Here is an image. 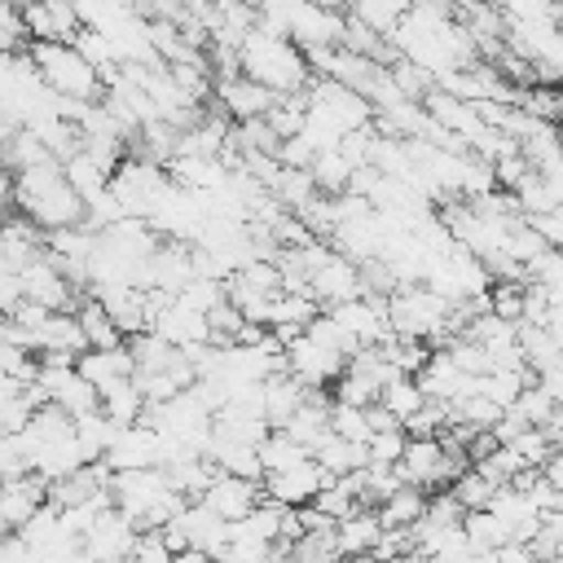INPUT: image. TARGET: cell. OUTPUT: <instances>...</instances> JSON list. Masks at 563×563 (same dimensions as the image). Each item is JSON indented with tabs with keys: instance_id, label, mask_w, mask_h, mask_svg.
Returning <instances> with one entry per match:
<instances>
[{
	"instance_id": "obj_1",
	"label": "cell",
	"mask_w": 563,
	"mask_h": 563,
	"mask_svg": "<svg viewBox=\"0 0 563 563\" xmlns=\"http://www.w3.org/2000/svg\"><path fill=\"white\" fill-rule=\"evenodd\" d=\"M238 70L251 75L255 84H264L268 92H295L308 84V62H303V48L290 40V35H273L264 31L260 22L246 26L242 44H238Z\"/></svg>"
},
{
	"instance_id": "obj_2",
	"label": "cell",
	"mask_w": 563,
	"mask_h": 563,
	"mask_svg": "<svg viewBox=\"0 0 563 563\" xmlns=\"http://www.w3.org/2000/svg\"><path fill=\"white\" fill-rule=\"evenodd\" d=\"M26 57L35 62L40 79L48 92L57 97H79V101H97L101 97V79H97V66L75 48V44H62V40H31L26 44Z\"/></svg>"
},
{
	"instance_id": "obj_3",
	"label": "cell",
	"mask_w": 563,
	"mask_h": 563,
	"mask_svg": "<svg viewBox=\"0 0 563 563\" xmlns=\"http://www.w3.org/2000/svg\"><path fill=\"white\" fill-rule=\"evenodd\" d=\"M110 194L123 202V211L128 216H145L150 211V202H154V194L167 185V172L158 167V163H150V158H141V154H123L114 167H110Z\"/></svg>"
},
{
	"instance_id": "obj_4",
	"label": "cell",
	"mask_w": 563,
	"mask_h": 563,
	"mask_svg": "<svg viewBox=\"0 0 563 563\" xmlns=\"http://www.w3.org/2000/svg\"><path fill=\"white\" fill-rule=\"evenodd\" d=\"M172 484H167V475H163V466H132V471H114L110 475V497H114V506L141 528V519H145V510L167 493Z\"/></svg>"
},
{
	"instance_id": "obj_5",
	"label": "cell",
	"mask_w": 563,
	"mask_h": 563,
	"mask_svg": "<svg viewBox=\"0 0 563 563\" xmlns=\"http://www.w3.org/2000/svg\"><path fill=\"white\" fill-rule=\"evenodd\" d=\"M18 282H22V299H35L44 308H75V282L48 260V251H35L22 268H18Z\"/></svg>"
},
{
	"instance_id": "obj_6",
	"label": "cell",
	"mask_w": 563,
	"mask_h": 563,
	"mask_svg": "<svg viewBox=\"0 0 563 563\" xmlns=\"http://www.w3.org/2000/svg\"><path fill=\"white\" fill-rule=\"evenodd\" d=\"M330 479H334L330 471H321L312 457H303V462H290V466H282V471H264L260 493L273 497L277 506H303V501H312V493H317L321 484H330Z\"/></svg>"
},
{
	"instance_id": "obj_7",
	"label": "cell",
	"mask_w": 563,
	"mask_h": 563,
	"mask_svg": "<svg viewBox=\"0 0 563 563\" xmlns=\"http://www.w3.org/2000/svg\"><path fill=\"white\" fill-rule=\"evenodd\" d=\"M132 541H136V523L119 506H106V510H97L92 528L79 537V554H88V559H128Z\"/></svg>"
},
{
	"instance_id": "obj_8",
	"label": "cell",
	"mask_w": 563,
	"mask_h": 563,
	"mask_svg": "<svg viewBox=\"0 0 563 563\" xmlns=\"http://www.w3.org/2000/svg\"><path fill=\"white\" fill-rule=\"evenodd\" d=\"M343 361H347V356H339L334 347L317 343L312 334H299V339L286 343V369H290L303 387H325V383H334L339 369H343Z\"/></svg>"
},
{
	"instance_id": "obj_9",
	"label": "cell",
	"mask_w": 563,
	"mask_h": 563,
	"mask_svg": "<svg viewBox=\"0 0 563 563\" xmlns=\"http://www.w3.org/2000/svg\"><path fill=\"white\" fill-rule=\"evenodd\" d=\"M308 295L330 308V303H343V299H356L361 295V277H356V260L330 251L317 268H308Z\"/></svg>"
},
{
	"instance_id": "obj_10",
	"label": "cell",
	"mask_w": 563,
	"mask_h": 563,
	"mask_svg": "<svg viewBox=\"0 0 563 563\" xmlns=\"http://www.w3.org/2000/svg\"><path fill=\"white\" fill-rule=\"evenodd\" d=\"M101 462L110 471H132V466H158V431L145 422H128L114 431V440L106 444Z\"/></svg>"
},
{
	"instance_id": "obj_11",
	"label": "cell",
	"mask_w": 563,
	"mask_h": 563,
	"mask_svg": "<svg viewBox=\"0 0 563 563\" xmlns=\"http://www.w3.org/2000/svg\"><path fill=\"white\" fill-rule=\"evenodd\" d=\"M211 92H216V106L229 114V119H251V114H264L273 101H277V92H268L264 84H255L251 75H229V79H216L211 84Z\"/></svg>"
},
{
	"instance_id": "obj_12",
	"label": "cell",
	"mask_w": 563,
	"mask_h": 563,
	"mask_svg": "<svg viewBox=\"0 0 563 563\" xmlns=\"http://www.w3.org/2000/svg\"><path fill=\"white\" fill-rule=\"evenodd\" d=\"M198 501L207 510H216L220 519H238V515H246L260 501V484L255 479H242V475H229V471H216Z\"/></svg>"
},
{
	"instance_id": "obj_13",
	"label": "cell",
	"mask_w": 563,
	"mask_h": 563,
	"mask_svg": "<svg viewBox=\"0 0 563 563\" xmlns=\"http://www.w3.org/2000/svg\"><path fill=\"white\" fill-rule=\"evenodd\" d=\"M339 31H343V13L339 9H325L317 0H303L286 35L299 48H321V44H339Z\"/></svg>"
},
{
	"instance_id": "obj_14",
	"label": "cell",
	"mask_w": 563,
	"mask_h": 563,
	"mask_svg": "<svg viewBox=\"0 0 563 563\" xmlns=\"http://www.w3.org/2000/svg\"><path fill=\"white\" fill-rule=\"evenodd\" d=\"M282 431H286V435H295V440H299V444H308V449L330 431V400L321 396V387H308V391H303V400L286 413Z\"/></svg>"
},
{
	"instance_id": "obj_15",
	"label": "cell",
	"mask_w": 563,
	"mask_h": 563,
	"mask_svg": "<svg viewBox=\"0 0 563 563\" xmlns=\"http://www.w3.org/2000/svg\"><path fill=\"white\" fill-rule=\"evenodd\" d=\"M75 369H79L92 387H106V383H114V378H128V374L136 369V361H132L128 343H114V347H84V352L75 356Z\"/></svg>"
},
{
	"instance_id": "obj_16",
	"label": "cell",
	"mask_w": 563,
	"mask_h": 563,
	"mask_svg": "<svg viewBox=\"0 0 563 563\" xmlns=\"http://www.w3.org/2000/svg\"><path fill=\"white\" fill-rule=\"evenodd\" d=\"M303 391H308V387H303L290 369H277V374L260 378V413H264V422H268V427H282L286 413L303 400Z\"/></svg>"
},
{
	"instance_id": "obj_17",
	"label": "cell",
	"mask_w": 563,
	"mask_h": 563,
	"mask_svg": "<svg viewBox=\"0 0 563 563\" xmlns=\"http://www.w3.org/2000/svg\"><path fill=\"white\" fill-rule=\"evenodd\" d=\"M383 523L374 515V506H356L347 510L343 519H334V541H339V554H369V545L378 541Z\"/></svg>"
},
{
	"instance_id": "obj_18",
	"label": "cell",
	"mask_w": 563,
	"mask_h": 563,
	"mask_svg": "<svg viewBox=\"0 0 563 563\" xmlns=\"http://www.w3.org/2000/svg\"><path fill=\"white\" fill-rule=\"evenodd\" d=\"M97 409H101L110 422L128 427V422H141L145 396H141V387H136V383H132V374H128V378H114V383L97 387Z\"/></svg>"
},
{
	"instance_id": "obj_19",
	"label": "cell",
	"mask_w": 563,
	"mask_h": 563,
	"mask_svg": "<svg viewBox=\"0 0 563 563\" xmlns=\"http://www.w3.org/2000/svg\"><path fill=\"white\" fill-rule=\"evenodd\" d=\"M207 457L216 462V471H229V475H242V479H264V466H260V453L255 444H242V440H224L211 431V444H207Z\"/></svg>"
},
{
	"instance_id": "obj_20",
	"label": "cell",
	"mask_w": 563,
	"mask_h": 563,
	"mask_svg": "<svg viewBox=\"0 0 563 563\" xmlns=\"http://www.w3.org/2000/svg\"><path fill=\"white\" fill-rule=\"evenodd\" d=\"M308 453H312V462H317L321 471H330V475H343V471L365 466V440H343V435H334V431H325Z\"/></svg>"
},
{
	"instance_id": "obj_21",
	"label": "cell",
	"mask_w": 563,
	"mask_h": 563,
	"mask_svg": "<svg viewBox=\"0 0 563 563\" xmlns=\"http://www.w3.org/2000/svg\"><path fill=\"white\" fill-rule=\"evenodd\" d=\"M422 506H427V488H418V484H396V488L374 506V515H378L383 528H409V523L422 515Z\"/></svg>"
},
{
	"instance_id": "obj_22",
	"label": "cell",
	"mask_w": 563,
	"mask_h": 563,
	"mask_svg": "<svg viewBox=\"0 0 563 563\" xmlns=\"http://www.w3.org/2000/svg\"><path fill=\"white\" fill-rule=\"evenodd\" d=\"M255 453H260V466H264V471H282V466H290V462L312 457V453H308V444H299V440H295V435H286L282 427H268V431H264V440L255 444Z\"/></svg>"
},
{
	"instance_id": "obj_23",
	"label": "cell",
	"mask_w": 563,
	"mask_h": 563,
	"mask_svg": "<svg viewBox=\"0 0 563 563\" xmlns=\"http://www.w3.org/2000/svg\"><path fill=\"white\" fill-rule=\"evenodd\" d=\"M62 176H66V185L79 194V202H84V198H92V194H101V189H106V180H110V172H106V167H97L84 150H75L70 158H62Z\"/></svg>"
},
{
	"instance_id": "obj_24",
	"label": "cell",
	"mask_w": 563,
	"mask_h": 563,
	"mask_svg": "<svg viewBox=\"0 0 563 563\" xmlns=\"http://www.w3.org/2000/svg\"><path fill=\"white\" fill-rule=\"evenodd\" d=\"M427 396H422V387L413 383V374H396V378H387L383 387H378V405L400 422V418H409L418 405H422Z\"/></svg>"
},
{
	"instance_id": "obj_25",
	"label": "cell",
	"mask_w": 563,
	"mask_h": 563,
	"mask_svg": "<svg viewBox=\"0 0 563 563\" xmlns=\"http://www.w3.org/2000/svg\"><path fill=\"white\" fill-rule=\"evenodd\" d=\"M114 431H119V422H110L101 409H88V413L75 418V440H79V449H84L88 462L106 453V444L114 440Z\"/></svg>"
},
{
	"instance_id": "obj_26",
	"label": "cell",
	"mask_w": 563,
	"mask_h": 563,
	"mask_svg": "<svg viewBox=\"0 0 563 563\" xmlns=\"http://www.w3.org/2000/svg\"><path fill=\"white\" fill-rule=\"evenodd\" d=\"M493 488H497V484H493L484 471H475L471 462H466V466H462V471L449 479V493L457 497V506H462V510H479V506H488Z\"/></svg>"
},
{
	"instance_id": "obj_27",
	"label": "cell",
	"mask_w": 563,
	"mask_h": 563,
	"mask_svg": "<svg viewBox=\"0 0 563 563\" xmlns=\"http://www.w3.org/2000/svg\"><path fill=\"white\" fill-rule=\"evenodd\" d=\"M308 172H312V185L321 189V194H339L343 185H347V172H352V163L330 145V150H317L312 154V163H308Z\"/></svg>"
},
{
	"instance_id": "obj_28",
	"label": "cell",
	"mask_w": 563,
	"mask_h": 563,
	"mask_svg": "<svg viewBox=\"0 0 563 563\" xmlns=\"http://www.w3.org/2000/svg\"><path fill=\"white\" fill-rule=\"evenodd\" d=\"M405 9H409V0H347V13L361 18L365 26H374L378 35H387Z\"/></svg>"
},
{
	"instance_id": "obj_29",
	"label": "cell",
	"mask_w": 563,
	"mask_h": 563,
	"mask_svg": "<svg viewBox=\"0 0 563 563\" xmlns=\"http://www.w3.org/2000/svg\"><path fill=\"white\" fill-rule=\"evenodd\" d=\"M510 409H515V413H519L528 427H541V422H545V418L559 409V400H554V396H545V391H541V387L528 378V383L519 387V396L510 400Z\"/></svg>"
},
{
	"instance_id": "obj_30",
	"label": "cell",
	"mask_w": 563,
	"mask_h": 563,
	"mask_svg": "<svg viewBox=\"0 0 563 563\" xmlns=\"http://www.w3.org/2000/svg\"><path fill=\"white\" fill-rule=\"evenodd\" d=\"M286 554H290V559H308V563H317V559H339L334 528H325V532L303 528L299 537H290V550H286Z\"/></svg>"
},
{
	"instance_id": "obj_31",
	"label": "cell",
	"mask_w": 563,
	"mask_h": 563,
	"mask_svg": "<svg viewBox=\"0 0 563 563\" xmlns=\"http://www.w3.org/2000/svg\"><path fill=\"white\" fill-rule=\"evenodd\" d=\"M400 449H405V431L400 427H378V431L365 435V462L369 466H396Z\"/></svg>"
},
{
	"instance_id": "obj_32",
	"label": "cell",
	"mask_w": 563,
	"mask_h": 563,
	"mask_svg": "<svg viewBox=\"0 0 563 563\" xmlns=\"http://www.w3.org/2000/svg\"><path fill=\"white\" fill-rule=\"evenodd\" d=\"M176 299L185 303V308H194V312H211L220 299H224V282H216V277H189L180 290H176Z\"/></svg>"
},
{
	"instance_id": "obj_33",
	"label": "cell",
	"mask_w": 563,
	"mask_h": 563,
	"mask_svg": "<svg viewBox=\"0 0 563 563\" xmlns=\"http://www.w3.org/2000/svg\"><path fill=\"white\" fill-rule=\"evenodd\" d=\"M303 334H312L317 343H325V347H334L339 356H352V352L361 347V343H356V339H352V334H347V330H343V325H339V321H334L330 312H317V317H312V321L303 325Z\"/></svg>"
},
{
	"instance_id": "obj_34",
	"label": "cell",
	"mask_w": 563,
	"mask_h": 563,
	"mask_svg": "<svg viewBox=\"0 0 563 563\" xmlns=\"http://www.w3.org/2000/svg\"><path fill=\"white\" fill-rule=\"evenodd\" d=\"M330 431L343 440H365L369 422H365V405H347V400H330Z\"/></svg>"
},
{
	"instance_id": "obj_35",
	"label": "cell",
	"mask_w": 563,
	"mask_h": 563,
	"mask_svg": "<svg viewBox=\"0 0 563 563\" xmlns=\"http://www.w3.org/2000/svg\"><path fill=\"white\" fill-rule=\"evenodd\" d=\"M387 75H391V84H396L409 101H418V97L431 88V75H427L418 62H409V57H391V62H387Z\"/></svg>"
},
{
	"instance_id": "obj_36",
	"label": "cell",
	"mask_w": 563,
	"mask_h": 563,
	"mask_svg": "<svg viewBox=\"0 0 563 563\" xmlns=\"http://www.w3.org/2000/svg\"><path fill=\"white\" fill-rule=\"evenodd\" d=\"M251 4H255V22H260L264 31H273V35H286L303 0H251Z\"/></svg>"
},
{
	"instance_id": "obj_37",
	"label": "cell",
	"mask_w": 563,
	"mask_h": 563,
	"mask_svg": "<svg viewBox=\"0 0 563 563\" xmlns=\"http://www.w3.org/2000/svg\"><path fill=\"white\" fill-rule=\"evenodd\" d=\"M488 167H493V180H497V189H515V185H519V180L528 176V167H532V163H528V158H523L519 150H510V154L493 158Z\"/></svg>"
},
{
	"instance_id": "obj_38",
	"label": "cell",
	"mask_w": 563,
	"mask_h": 563,
	"mask_svg": "<svg viewBox=\"0 0 563 563\" xmlns=\"http://www.w3.org/2000/svg\"><path fill=\"white\" fill-rule=\"evenodd\" d=\"M523 224L545 242V246H559L563 242V220H559V207H545V211H523Z\"/></svg>"
},
{
	"instance_id": "obj_39",
	"label": "cell",
	"mask_w": 563,
	"mask_h": 563,
	"mask_svg": "<svg viewBox=\"0 0 563 563\" xmlns=\"http://www.w3.org/2000/svg\"><path fill=\"white\" fill-rule=\"evenodd\" d=\"M132 559H141V563H167V559H172V550H167V541H163V532H158V528H136Z\"/></svg>"
},
{
	"instance_id": "obj_40",
	"label": "cell",
	"mask_w": 563,
	"mask_h": 563,
	"mask_svg": "<svg viewBox=\"0 0 563 563\" xmlns=\"http://www.w3.org/2000/svg\"><path fill=\"white\" fill-rule=\"evenodd\" d=\"M0 369L26 383V378H35L40 361H35V352H26V347H18V343H0Z\"/></svg>"
},
{
	"instance_id": "obj_41",
	"label": "cell",
	"mask_w": 563,
	"mask_h": 563,
	"mask_svg": "<svg viewBox=\"0 0 563 563\" xmlns=\"http://www.w3.org/2000/svg\"><path fill=\"white\" fill-rule=\"evenodd\" d=\"M48 9V22H53V40L70 44V35L79 31V13H75V0H44Z\"/></svg>"
},
{
	"instance_id": "obj_42",
	"label": "cell",
	"mask_w": 563,
	"mask_h": 563,
	"mask_svg": "<svg viewBox=\"0 0 563 563\" xmlns=\"http://www.w3.org/2000/svg\"><path fill=\"white\" fill-rule=\"evenodd\" d=\"M26 471V444L18 431H0V479Z\"/></svg>"
},
{
	"instance_id": "obj_43",
	"label": "cell",
	"mask_w": 563,
	"mask_h": 563,
	"mask_svg": "<svg viewBox=\"0 0 563 563\" xmlns=\"http://www.w3.org/2000/svg\"><path fill=\"white\" fill-rule=\"evenodd\" d=\"M312 154H317V150L308 145V136H303V132H295V136H282V141H277V163H282V167H308V163H312Z\"/></svg>"
},
{
	"instance_id": "obj_44",
	"label": "cell",
	"mask_w": 563,
	"mask_h": 563,
	"mask_svg": "<svg viewBox=\"0 0 563 563\" xmlns=\"http://www.w3.org/2000/svg\"><path fill=\"white\" fill-rule=\"evenodd\" d=\"M22 40H26V31H22L18 0H0V48H18Z\"/></svg>"
},
{
	"instance_id": "obj_45",
	"label": "cell",
	"mask_w": 563,
	"mask_h": 563,
	"mask_svg": "<svg viewBox=\"0 0 563 563\" xmlns=\"http://www.w3.org/2000/svg\"><path fill=\"white\" fill-rule=\"evenodd\" d=\"M18 303H22V282H18V268H0V317H9Z\"/></svg>"
},
{
	"instance_id": "obj_46",
	"label": "cell",
	"mask_w": 563,
	"mask_h": 563,
	"mask_svg": "<svg viewBox=\"0 0 563 563\" xmlns=\"http://www.w3.org/2000/svg\"><path fill=\"white\" fill-rule=\"evenodd\" d=\"M9 185H13V172L0 163V198H4V202H9Z\"/></svg>"
}]
</instances>
